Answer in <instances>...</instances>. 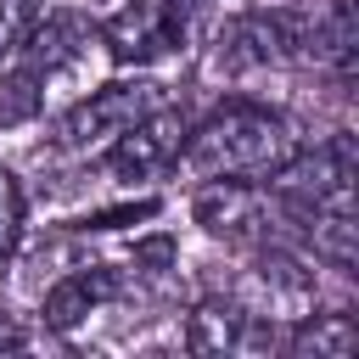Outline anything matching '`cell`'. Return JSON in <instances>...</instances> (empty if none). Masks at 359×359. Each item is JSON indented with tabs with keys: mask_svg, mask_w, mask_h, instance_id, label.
<instances>
[{
	"mask_svg": "<svg viewBox=\"0 0 359 359\" xmlns=\"http://www.w3.org/2000/svg\"><path fill=\"white\" fill-rule=\"evenodd\" d=\"M286 157H292V123L275 107L247 101V95L213 107L196 129H185V146H180V163H185L191 180L264 185Z\"/></svg>",
	"mask_w": 359,
	"mask_h": 359,
	"instance_id": "6da1fadb",
	"label": "cell"
},
{
	"mask_svg": "<svg viewBox=\"0 0 359 359\" xmlns=\"http://www.w3.org/2000/svg\"><path fill=\"white\" fill-rule=\"evenodd\" d=\"M196 11H202V0H123L101 22V45L118 67H146L185 45Z\"/></svg>",
	"mask_w": 359,
	"mask_h": 359,
	"instance_id": "7a4b0ae2",
	"label": "cell"
},
{
	"mask_svg": "<svg viewBox=\"0 0 359 359\" xmlns=\"http://www.w3.org/2000/svg\"><path fill=\"white\" fill-rule=\"evenodd\" d=\"M163 107V84L151 79H112L101 90H90V101H79L62 129H56V146L62 151H90V146H107L112 135H123L129 123H140L146 112Z\"/></svg>",
	"mask_w": 359,
	"mask_h": 359,
	"instance_id": "3957f363",
	"label": "cell"
},
{
	"mask_svg": "<svg viewBox=\"0 0 359 359\" xmlns=\"http://www.w3.org/2000/svg\"><path fill=\"white\" fill-rule=\"evenodd\" d=\"M185 112H174V107H157V112H146L140 123H129L123 135H112L107 140V174L112 180H151V174H163L168 163H180V146H185Z\"/></svg>",
	"mask_w": 359,
	"mask_h": 359,
	"instance_id": "277c9868",
	"label": "cell"
},
{
	"mask_svg": "<svg viewBox=\"0 0 359 359\" xmlns=\"http://www.w3.org/2000/svg\"><path fill=\"white\" fill-rule=\"evenodd\" d=\"M112 297H118V275L107 264H79V269H67V275L50 280V292H45V325L50 331H73L79 320H90Z\"/></svg>",
	"mask_w": 359,
	"mask_h": 359,
	"instance_id": "5b68a950",
	"label": "cell"
},
{
	"mask_svg": "<svg viewBox=\"0 0 359 359\" xmlns=\"http://www.w3.org/2000/svg\"><path fill=\"white\" fill-rule=\"evenodd\" d=\"M191 213H196V224H202L208 236H230V241L252 236V224L264 219L258 185H247V180H202Z\"/></svg>",
	"mask_w": 359,
	"mask_h": 359,
	"instance_id": "8992f818",
	"label": "cell"
},
{
	"mask_svg": "<svg viewBox=\"0 0 359 359\" xmlns=\"http://www.w3.org/2000/svg\"><path fill=\"white\" fill-rule=\"evenodd\" d=\"M252 342V320L236 297H208L196 303L191 325H185V348L196 353H230V348H247Z\"/></svg>",
	"mask_w": 359,
	"mask_h": 359,
	"instance_id": "52a82bcc",
	"label": "cell"
},
{
	"mask_svg": "<svg viewBox=\"0 0 359 359\" xmlns=\"http://www.w3.org/2000/svg\"><path fill=\"white\" fill-rule=\"evenodd\" d=\"M84 39H90V34H84V22H79V17H67V11H50V17H45V11H39V22L22 34V45H17V50H22V62H28L34 73H45V79H50L62 62H73V56H79V45H84Z\"/></svg>",
	"mask_w": 359,
	"mask_h": 359,
	"instance_id": "ba28073f",
	"label": "cell"
},
{
	"mask_svg": "<svg viewBox=\"0 0 359 359\" xmlns=\"http://www.w3.org/2000/svg\"><path fill=\"white\" fill-rule=\"evenodd\" d=\"M286 348L292 353H314V359H353V348H359V325L348 320V314H303L297 320V331L286 337Z\"/></svg>",
	"mask_w": 359,
	"mask_h": 359,
	"instance_id": "9c48e42d",
	"label": "cell"
},
{
	"mask_svg": "<svg viewBox=\"0 0 359 359\" xmlns=\"http://www.w3.org/2000/svg\"><path fill=\"white\" fill-rule=\"evenodd\" d=\"M45 73H34L28 62H17L6 79H0V129H17V123H28L34 112H39V101H45Z\"/></svg>",
	"mask_w": 359,
	"mask_h": 359,
	"instance_id": "30bf717a",
	"label": "cell"
},
{
	"mask_svg": "<svg viewBox=\"0 0 359 359\" xmlns=\"http://www.w3.org/2000/svg\"><path fill=\"white\" fill-rule=\"evenodd\" d=\"M22 219H28V202H22V185L11 168H0V258L22 241Z\"/></svg>",
	"mask_w": 359,
	"mask_h": 359,
	"instance_id": "8fae6325",
	"label": "cell"
},
{
	"mask_svg": "<svg viewBox=\"0 0 359 359\" xmlns=\"http://www.w3.org/2000/svg\"><path fill=\"white\" fill-rule=\"evenodd\" d=\"M39 11H45V0H0V62L17 56V45L39 22Z\"/></svg>",
	"mask_w": 359,
	"mask_h": 359,
	"instance_id": "7c38bea8",
	"label": "cell"
},
{
	"mask_svg": "<svg viewBox=\"0 0 359 359\" xmlns=\"http://www.w3.org/2000/svg\"><path fill=\"white\" fill-rule=\"evenodd\" d=\"M135 264H157V269H168V264H174V241H168V236L140 241V247H135Z\"/></svg>",
	"mask_w": 359,
	"mask_h": 359,
	"instance_id": "4fadbf2b",
	"label": "cell"
}]
</instances>
